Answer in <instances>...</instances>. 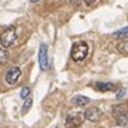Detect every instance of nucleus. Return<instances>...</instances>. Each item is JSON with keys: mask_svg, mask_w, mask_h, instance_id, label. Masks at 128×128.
<instances>
[{"mask_svg": "<svg viewBox=\"0 0 128 128\" xmlns=\"http://www.w3.org/2000/svg\"><path fill=\"white\" fill-rule=\"evenodd\" d=\"M127 36H128V26L127 27L120 28L118 32L114 33V37H127Z\"/></svg>", "mask_w": 128, "mask_h": 128, "instance_id": "f8f14e48", "label": "nucleus"}, {"mask_svg": "<svg viewBox=\"0 0 128 128\" xmlns=\"http://www.w3.org/2000/svg\"><path fill=\"white\" fill-rule=\"evenodd\" d=\"M124 94H125V88H121V90L118 91V94H117V98H122Z\"/></svg>", "mask_w": 128, "mask_h": 128, "instance_id": "2eb2a0df", "label": "nucleus"}, {"mask_svg": "<svg viewBox=\"0 0 128 128\" xmlns=\"http://www.w3.org/2000/svg\"><path fill=\"white\" fill-rule=\"evenodd\" d=\"M86 2V4H88V6H91V4H94V3H97L98 0H84Z\"/></svg>", "mask_w": 128, "mask_h": 128, "instance_id": "dca6fc26", "label": "nucleus"}, {"mask_svg": "<svg viewBox=\"0 0 128 128\" xmlns=\"http://www.w3.org/2000/svg\"><path fill=\"white\" fill-rule=\"evenodd\" d=\"M30 2H32V3H36V2H40V0H30Z\"/></svg>", "mask_w": 128, "mask_h": 128, "instance_id": "f3484780", "label": "nucleus"}, {"mask_svg": "<svg viewBox=\"0 0 128 128\" xmlns=\"http://www.w3.org/2000/svg\"><path fill=\"white\" fill-rule=\"evenodd\" d=\"M86 118V114L82 112H78V114H73V115H68L67 120H66V127L67 128H77L82 124Z\"/></svg>", "mask_w": 128, "mask_h": 128, "instance_id": "7ed1b4c3", "label": "nucleus"}, {"mask_svg": "<svg viewBox=\"0 0 128 128\" xmlns=\"http://www.w3.org/2000/svg\"><path fill=\"white\" fill-rule=\"evenodd\" d=\"M71 101H73L74 105H86L90 102V98L88 97H82V96H76Z\"/></svg>", "mask_w": 128, "mask_h": 128, "instance_id": "9d476101", "label": "nucleus"}, {"mask_svg": "<svg viewBox=\"0 0 128 128\" xmlns=\"http://www.w3.org/2000/svg\"><path fill=\"white\" fill-rule=\"evenodd\" d=\"M17 36H16V28L14 27H7L4 32L2 33V46L4 47H10L14 44Z\"/></svg>", "mask_w": 128, "mask_h": 128, "instance_id": "f03ea898", "label": "nucleus"}, {"mask_svg": "<svg viewBox=\"0 0 128 128\" xmlns=\"http://www.w3.org/2000/svg\"><path fill=\"white\" fill-rule=\"evenodd\" d=\"M88 54V44L86 41H78L71 48V58L74 61H81Z\"/></svg>", "mask_w": 128, "mask_h": 128, "instance_id": "f257e3e1", "label": "nucleus"}, {"mask_svg": "<svg viewBox=\"0 0 128 128\" xmlns=\"http://www.w3.org/2000/svg\"><path fill=\"white\" fill-rule=\"evenodd\" d=\"M7 57H9V54H7L6 50L0 51V61H2V63H6V61H7Z\"/></svg>", "mask_w": 128, "mask_h": 128, "instance_id": "4468645a", "label": "nucleus"}, {"mask_svg": "<svg viewBox=\"0 0 128 128\" xmlns=\"http://www.w3.org/2000/svg\"><path fill=\"white\" fill-rule=\"evenodd\" d=\"M38 64L41 70L48 68V54H47V44H41L38 50Z\"/></svg>", "mask_w": 128, "mask_h": 128, "instance_id": "20e7f679", "label": "nucleus"}, {"mask_svg": "<svg viewBox=\"0 0 128 128\" xmlns=\"http://www.w3.org/2000/svg\"><path fill=\"white\" fill-rule=\"evenodd\" d=\"M20 76H22V70L18 68V67H12V68L7 71V74H6V82L13 86V84L17 82Z\"/></svg>", "mask_w": 128, "mask_h": 128, "instance_id": "423d86ee", "label": "nucleus"}, {"mask_svg": "<svg viewBox=\"0 0 128 128\" xmlns=\"http://www.w3.org/2000/svg\"><path fill=\"white\" fill-rule=\"evenodd\" d=\"M117 50H118L120 53H122V54H128V37H124V38H121V40L118 41Z\"/></svg>", "mask_w": 128, "mask_h": 128, "instance_id": "1a4fd4ad", "label": "nucleus"}, {"mask_svg": "<svg viewBox=\"0 0 128 128\" xmlns=\"http://www.w3.org/2000/svg\"><path fill=\"white\" fill-rule=\"evenodd\" d=\"M112 114H114L115 120H117V122H118L120 125H125V124H127L128 117H127V112H125L122 105H117L114 110H112Z\"/></svg>", "mask_w": 128, "mask_h": 128, "instance_id": "39448f33", "label": "nucleus"}, {"mask_svg": "<svg viewBox=\"0 0 128 128\" xmlns=\"http://www.w3.org/2000/svg\"><path fill=\"white\" fill-rule=\"evenodd\" d=\"M20 97H22V98H28V97H30V88H28V87H23V88H22V91H20Z\"/></svg>", "mask_w": 128, "mask_h": 128, "instance_id": "ddd939ff", "label": "nucleus"}, {"mask_svg": "<svg viewBox=\"0 0 128 128\" xmlns=\"http://www.w3.org/2000/svg\"><path fill=\"white\" fill-rule=\"evenodd\" d=\"M86 118L88 120V121H92V122H97V121H100L101 117H102V112H101L97 107H90L86 112Z\"/></svg>", "mask_w": 128, "mask_h": 128, "instance_id": "0eeeda50", "label": "nucleus"}, {"mask_svg": "<svg viewBox=\"0 0 128 128\" xmlns=\"http://www.w3.org/2000/svg\"><path fill=\"white\" fill-rule=\"evenodd\" d=\"M96 88L98 91H115L117 90V86H115L114 82H97L96 84Z\"/></svg>", "mask_w": 128, "mask_h": 128, "instance_id": "6e6552de", "label": "nucleus"}, {"mask_svg": "<svg viewBox=\"0 0 128 128\" xmlns=\"http://www.w3.org/2000/svg\"><path fill=\"white\" fill-rule=\"evenodd\" d=\"M32 104H33L32 97H28V98H26V102H24L23 108H22V112H23V114H26V112H27V111L30 110V107H32Z\"/></svg>", "mask_w": 128, "mask_h": 128, "instance_id": "9b49d317", "label": "nucleus"}]
</instances>
